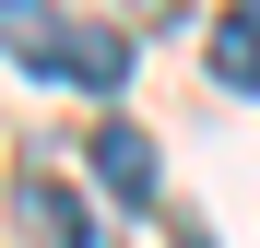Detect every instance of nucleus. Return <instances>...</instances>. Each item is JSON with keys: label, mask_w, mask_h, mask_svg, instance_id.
<instances>
[{"label": "nucleus", "mask_w": 260, "mask_h": 248, "mask_svg": "<svg viewBox=\"0 0 260 248\" xmlns=\"http://www.w3.org/2000/svg\"><path fill=\"white\" fill-rule=\"evenodd\" d=\"M0 12H24V0H0Z\"/></svg>", "instance_id": "nucleus-5"}, {"label": "nucleus", "mask_w": 260, "mask_h": 248, "mask_svg": "<svg viewBox=\"0 0 260 248\" xmlns=\"http://www.w3.org/2000/svg\"><path fill=\"white\" fill-rule=\"evenodd\" d=\"M12 201H24V225L48 236V248H118V236L95 225V201H83V189H59L48 165H24V189H12Z\"/></svg>", "instance_id": "nucleus-1"}, {"label": "nucleus", "mask_w": 260, "mask_h": 248, "mask_svg": "<svg viewBox=\"0 0 260 248\" xmlns=\"http://www.w3.org/2000/svg\"><path fill=\"white\" fill-rule=\"evenodd\" d=\"M48 71H71L83 95H118V83H130V36H59Z\"/></svg>", "instance_id": "nucleus-4"}, {"label": "nucleus", "mask_w": 260, "mask_h": 248, "mask_svg": "<svg viewBox=\"0 0 260 248\" xmlns=\"http://www.w3.org/2000/svg\"><path fill=\"white\" fill-rule=\"evenodd\" d=\"M213 83H225V95H260V0H237V12L213 24Z\"/></svg>", "instance_id": "nucleus-3"}, {"label": "nucleus", "mask_w": 260, "mask_h": 248, "mask_svg": "<svg viewBox=\"0 0 260 248\" xmlns=\"http://www.w3.org/2000/svg\"><path fill=\"white\" fill-rule=\"evenodd\" d=\"M83 154H95V178H107L118 201H154V142H142V130H130V118H107V130H95V142H83Z\"/></svg>", "instance_id": "nucleus-2"}]
</instances>
